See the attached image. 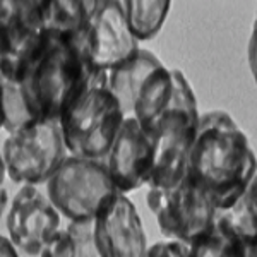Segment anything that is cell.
Instances as JSON below:
<instances>
[{"mask_svg":"<svg viewBox=\"0 0 257 257\" xmlns=\"http://www.w3.org/2000/svg\"><path fill=\"white\" fill-rule=\"evenodd\" d=\"M82 36L91 64L106 72L141 50L138 36L128 26L122 0H99Z\"/></svg>","mask_w":257,"mask_h":257,"instance_id":"cell-9","label":"cell"},{"mask_svg":"<svg viewBox=\"0 0 257 257\" xmlns=\"http://www.w3.org/2000/svg\"><path fill=\"white\" fill-rule=\"evenodd\" d=\"M247 59H248V67H250L252 77H254V81H255V84H257V12H255L254 24H252L250 40H248Z\"/></svg>","mask_w":257,"mask_h":257,"instance_id":"cell-20","label":"cell"},{"mask_svg":"<svg viewBox=\"0 0 257 257\" xmlns=\"http://www.w3.org/2000/svg\"><path fill=\"white\" fill-rule=\"evenodd\" d=\"M33 2H35V4H38V6L41 7V4H43V0H33Z\"/></svg>","mask_w":257,"mask_h":257,"instance_id":"cell-21","label":"cell"},{"mask_svg":"<svg viewBox=\"0 0 257 257\" xmlns=\"http://www.w3.org/2000/svg\"><path fill=\"white\" fill-rule=\"evenodd\" d=\"M99 0H43L41 18L47 31L69 36L84 35Z\"/></svg>","mask_w":257,"mask_h":257,"instance_id":"cell-14","label":"cell"},{"mask_svg":"<svg viewBox=\"0 0 257 257\" xmlns=\"http://www.w3.org/2000/svg\"><path fill=\"white\" fill-rule=\"evenodd\" d=\"M128 26L139 41L153 40L168 18L172 0H122Z\"/></svg>","mask_w":257,"mask_h":257,"instance_id":"cell-18","label":"cell"},{"mask_svg":"<svg viewBox=\"0 0 257 257\" xmlns=\"http://www.w3.org/2000/svg\"><path fill=\"white\" fill-rule=\"evenodd\" d=\"M146 255L149 257H189V245L182 240L167 238L163 242H156L148 248Z\"/></svg>","mask_w":257,"mask_h":257,"instance_id":"cell-19","label":"cell"},{"mask_svg":"<svg viewBox=\"0 0 257 257\" xmlns=\"http://www.w3.org/2000/svg\"><path fill=\"white\" fill-rule=\"evenodd\" d=\"M160 59L149 50L141 48L132 59L108 70V84L111 93L117 96L125 117L134 113V99L144 77L160 64Z\"/></svg>","mask_w":257,"mask_h":257,"instance_id":"cell-13","label":"cell"},{"mask_svg":"<svg viewBox=\"0 0 257 257\" xmlns=\"http://www.w3.org/2000/svg\"><path fill=\"white\" fill-rule=\"evenodd\" d=\"M2 72L14 74L35 53L45 36L41 7L33 0H0Z\"/></svg>","mask_w":257,"mask_h":257,"instance_id":"cell-11","label":"cell"},{"mask_svg":"<svg viewBox=\"0 0 257 257\" xmlns=\"http://www.w3.org/2000/svg\"><path fill=\"white\" fill-rule=\"evenodd\" d=\"M0 86H2V128L6 134L38 122L40 118L36 117L18 77L0 74Z\"/></svg>","mask_w":257,"mask_h":257,"instance_id":"cell-17","label":"cell"},{"mask_svg":"<svg viewBox=\"0 0 257 257\" xmlns=\"http://www.w3.org/2000/svg\"><path fill=\"white\" fill-rule=\"evenodd\" d=\"M94 70L98 69L89 60L84 36L45 31L35 53L12 77L19 79L36 117L59 120Z\"/></svg>","mask_w":257,"mask_h":257,"instance_id":"cell-2","label":"cell"},{"mask_svg":"<svg viewBox=\"0 0 257 257\" xmlns=\"http://www.w3.org/2000/svg\"><path fill=\"white\" fill-rule=\"evenodd\" d=\"M218 218L243 242L245 257H257V173L230 208L218 211Z\"/></svg>","mask_w":257,"mask_h":257,"instance_id":"cell-15","label":"cell"},{"mask_svg":"<svg viewBox=\"0 0 257 257\" xmlns=\"http://www.w3.org/2000/svg\"><path fill=\"white\" fill-rule=\"evenodd\" d=\"M111 180L120 192H131L148 184L155 161V139L136 117H125L106 156Z\"/></svg>","mask_w":257,"mask_h":257,"instance_id":"cell-12","label":"cell"},{"mask_svg":"<svg viewBox=\"0 0 257 257\" xmlns=\"http://www.w3.org/2000/svg\"><path fill=\"white\" fill-rule=\"evenodd\" d=\"M93 257L99 255L94 240V218L69 221L60 230L43 257Z\"/></svg>","mask_w":257,"mask_h":257,"instance_id":"cell-16","label":"cell"},{"mask_svg":"<svg viewBox=\"0 0 257 257\" xmlns=\"http://www.w3.org/2000/svg\"><path fill=\"white\" fill-rule=\"evenodd\" d=\"M146 202L161 233L189 245L214 226L218 208L189 175L173 187H148Z\"/></svg>","mask_w":257,"mask_h":257,"instance_id":"cell-7","label":"cell"},{"mask_svg":"<svg viewBox=\"0 0 257 257\" xmlns=\"http://www.w3.org/2000/svg\"><path fill=\"white\" fill-rule=\"evenodd\" d=\"M199 120L196 94L189 88L149 128L155 139V161L148 187L167 189L184 180Z\"/></svg>","mask_w":257,"mask_h":257,"instance_id":"cell-5","label":"cell"},{"mask_svg":"<svg viewBox=\"0 0 257 257\" xmlns=\"http://www.w3.org/2000/svg\"><path fill=\"white\" fill-rule=\"evenodd\" d=\"M67 156L59 120H38L6 134L2 143V170L21 185L47 184Z\"/></svg>","mask_w":257,"mask_h":257,"instance_id":"cell-4","label":"cell"},{"mask_svg":"<svg viewBox=\"0 0 257 257\" xmlns=\"http://www.w3.org/2000/svg\"><path fill=\"white\" fill-rule=\"evenodd\" d=\"M105 160L69 155L47 182V194L69 221L94 218L106 197L117 192Z\"/></svg>","mask_w":257,"mask_h":257,"instance_id":"cell-6","label":"cell"},{"mask_svg":"<svg viewBox=\"0 0 257 257\" xmlns=\"http://www.w3.org/2000/svg\"><path fill=\"white\" fill-rule=\"evenodd\" d=\"M257 173V158L245 132L221 110L201 115L189 151L187 175L214 206L228 209Z\"/></svg>","mask_w":257,"mask_h":257,"instance_id":"cell-1","label":"cell"},{"mask_svg":"<svg viewBox=\"0 0 257 257\" xmlns=\"http://www.w3.org/2000/svg\"><path fill=\"white\" fill-rule=\"evenodd\" d=\"M125 113L111 93L106 70H94L86 88L59 118L69 155L106 160Z\"/></svg>","mask_w":257,"mask_h":257,"instance_id":"cell-3","label":"cell"},{"mask_svg":"<svg viewBox=\"0 0 257 257\" xmlns=\"http://www.w3.org/2000/svg\"><path fill=\"white\" fill-rule=\"evenodd\" d=\"M62 214L36 185H23L12 197L6 228L14 247L28 255H45L62 230Z\"/></svg>","mask_w":257,"mask_h":257,"instance_id":"cell-8","label":"cell"},{"mask_svg":"<svg viewBox=\"0 0 257 257\" xmlns=\"http://www.w3.org/2000/svg\"><path fill=\"white\" fill-rule=\"evenodd\" d=\"M94 240L99 257H143L148 240L141 216L125 192L117 190L94 214Z\"/></svg>","mask_w":257,"mask_h":257,"instance_id":"cell-10","label":"cell"}]
</instances>
